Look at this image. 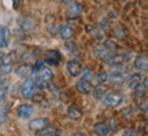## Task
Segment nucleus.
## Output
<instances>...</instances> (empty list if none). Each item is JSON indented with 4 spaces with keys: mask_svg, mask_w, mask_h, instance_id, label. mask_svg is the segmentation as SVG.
Segmentation results:
<instances>
[{
    "mask_svg": "<svg viewBox=\"0 0 148 136\" xmlns=\"http://www.w3.org/2000/svg\"><path fill=\"white\" fill-rule=\"evenodd\" d=\"M36 84H34V79L33 77H27L25 79V81L22 83L21 87V94L25 99H32V96L36 94Z\"/></svg>",
    "mask_w": 148,
    "mask_h": 136,
    "instance_id": "obj_1",
    "label": "nucleus"
},
{
    "mask_svg": "<svg viewBox=\"0 0 148 136\" xmlns=\"http://www.w3.org/2000/svg\"><path fill=\"white\" fill-rule=\"evenodd\" d=\"M123 100V96L118 92H108V94L103 95V103L108 107H116L119 106Z\"/></svg>",
    "mask_w": 148,
    "mask_h": 136,
    "instance_id": "obj_2",
    "label": "nucleus"
},
{
    "mask_svg": "<svg viewBox=\"0 0 148 136\" xmlns=\"http://www.w3.org/2000/svg\"><path fill=\"white\" fill-rule=\"evenodd\" d=\"M127 57H129V54H118V55H115V54H111L110 57L106 59V62L108 63L110 66L115 68V66H121V65H123V63L126 62Z\"/></svg>",
    "mask_w": 148,
    "mask_h": 136,
    "instance_id": "obj_3",
    "label": "nucleus"
},
{
    "mask_svg": "<svg viewBox=\"0 0 148 136\" xmlns=\"http://www.w3.org/2000/svg\"><path fill=\"white\" fill-rule=\"evenodd\" d=\"M126 77V69L123 66H115V69L111 72L110 74H107V80L110 81H122Z\"/></svg>",
    "mask_w": 148,
    "mask_h": 136,
    "instance_id": "obj_4",
    "label": "nucleus"
},
{
    "mask_svg": "<svg viewBox=\"0 0 148 136\" xmlns=\"http://www.w3.org/2000/svg\"><path fill=\"white\" fill-rule=\"evenodd\" d=\"M29 128L34 132H42L44 129L48 128V120L47 118H33L30 122H29Z\"/></svg>",
    "mask_w": 148,
    "mask_h": 136,
    "instance_id": "obj_5",
    "label": "nucleus"
},
{
    "mask_svg": "<svg viewBox=\"0 0 148 136\" xmlns=\"http://www.w3.org/2000/svg\"><path fill=\"white\" fill-rule=\"evenodd\" d=\"M33 68L32 65H29V63H22L19 66H16L15 69V74L18 77H21V79H27V77H30V74L33 73Z\"/></svg>",
    "mask_w": 148,
    "mask_h": 136,
    "instance_id": "obj_6",
    "label": "nucleus"
},
{
    "mask_svg": "<svg viewBox=\"0 0 148 136\" xmlns=\"http://www.w3.org/2000/svg\"><path fill=\"white\" fill-rule=\"evenodd\" d=\"M66 69H67V72H69L70 76H73V77H77L79 74L82 73V66H81V63L78 61H69L67 65H66Z\"/></svg>",
    "mask_w": 148,
    "mask_h": 136,
    "instance_id": "obj_7",
    "label": "nucleus"
},
{
    "mask_svg": "<svg viewBox=\"0 0 148 136\" xmlns=\"http://www.w3.org/2000/svg\"><path fill=\"white\" fill-rule=\"evenodd\" d=\"M59 35H60V37H62L63 40L67 41V40H70V39L73 37L74 29L70 26V23L63 22V23H60V26H59Z\"/></svg>",
    "mask_w": 148,
    "mask_h": 136,
    "instance_id": "obj_8",
    "label": "nucleus"
},
{
    "mask_svg": "<svg viewBox=\"0 0 148 136\" xmlns=\"http://www.w3.org/2000/svg\"><path fill=\"white\" fill-rule=\"evenodd\" d=\"M134 69L138 72H147L148 69V59L145 55H138L134 58Z\"/></svg>",
    "mask_w": 148,
    "mask_h": 136,
    "instance_id": "obj_9",
    "label": "nucleus"
},
{
    "mask_svg": "<svg viewBox=\"0 0 148 136\" xmlns=\"http://www.w3.org/2000/svg\"><path fill=\"white\" fill-rule=\"evenodd\" d=\"M77 89H78L81 94H90L93 91V85H92V83H90L89 80L79 79L77 81Z\"/></svg>",
    "mask_w": 148,
    "mask_h": 136,
    "instance_id": "obj_10",
    "label": "nucleus"
},
{
    "mask_svg": "<svg viewBox=\"0 0 148 136\" xmlns=\"http://www.w3.org/2000/svg\"><path fill=\"white\" fill-rule=\"evenodd\" d=\"M33 111V106L30 105H21L18 109H16V115L19 117V118H29V117H32Z\"/></svg>",
    "mask_w": 148,
    "mask_h": 136,
    "instance_id": "obj_11",
    "label": "nucleus"
},
{
    "mask_svg": "<svg viewBox=\"0 0 148 136\" xmlns=\"http://www.w3.org/2000/svg\"><path fill=\"white\" fill-rule=\"evenodd\" d=\"M10 37H11V32L7 26H1L0 28V47L5 48L10 43Z\"/></svg>",
    "mask_w": 148,
    "mask_h": 136,
    "instance_id": "obj_12",
    "label": "nucleus"
},
{
    "mask_svg": "<svg viewBox=\"0 0 148 136\" xmlns=\"http://www.w3.org/2000/svg\"><path fill=\"white\" fill-rule=\"evenodd\" d=\"M144 81V77H141L140 73H134V74H130L129 79H127V87L130 89H136L140 85V84Z\"/></svg>",
    "mask_w": 148,
    "mask_h": 136,
    "instance_id": "obj_13",
    "label": "nucleus"
},
{
    "mask_svg": "<svg viewBox=\"0 0 148 136\" xmlns=\"http://www.w3.org/2000/svg\"><path fill=\"white\" fill-rule=\"evenodd\" d=\"M12 62H14V54H5L3 57V63H1V68L4 73H10L12 70Z\"/></svg>",
    "mask_w": 148,
    "mask_h": 136,
    "instance_id": "obj_14",
    "label": "nucleus"
},
{
    "mask_svg": "<svg viewBox=\"0 0 148 136\" xmlns=\"http://www.w3.org/2000/svg\"><path fill=\"white\" fill-rule=\"evenodd\" d=\"M45 28H47L49 35L53 36L56 33V19H55V17L52 14H48L47 18H45Z\"/></svg>",
    "mask_w": 148,
    "mask_h": 136,
    "instance_id": "obj_15",
    "label": "nucleus"
},
{
    "mask_svg": "<svg viewBox=\"0 0 148 136\" xmlns=\"http://www.w3.org/2000/svg\"><path fill=\"white\" fill-rule=\"evenodd\" d=\"M67 117H69L70 120L77 121L82 117V111H81V109H79L78 106L71 105V106H69V109H67Z\"/></svg>",
    "mask_w": 148,
    "mask_h": 136,
    "instance_id": "obj_16",
    "label": "nucleus"
},
{
    "mask_svg": "<svg viewBox=\"0 0 148 136\" xmlns=\"http://www.w3.org/2000/svg\"><path fill=\"white\" fill-rule=\"evenodd\" d=\"M93 132H95L96 136H107L110 133V128L104 122H97L93 126Z\"/></svg>",
    "mask_w": 148,
    "mask_h": 136,
    "instance_id": "obj_17",
    "label": "nucleus"
},
{
    "mask_svg": "<svg viewBox=\"0 0 148 136\" xmlns=\"http://www.w3.org/2000/svg\"><path fill=\"white\" fill-rule=\"evenodd\" d=\"M53 77V73L52 70L49 68H45V66H42L40 69V72H38V79H41L42 81H45V83H49Z\"/></svg>",
    "mask_w": 148,
    "mask_h": 136,
    "instance_id": "obj_18",
    "label": "nucleus"
},
{
    "mask_svg": "<svg viewBox=\"0 0 148 136\" xmlns=\"http://www.w3.org/2000/svg\"><path fill=\"white\" fill-rule=\"evenodd\" d=\"M67 14H69L70 18H75V17H78L79 14H81V7H79V4H77V3H73V4L70 6L69 11H67Z\"/></svg>",
    "mask_w": 148,
    "mask_h": 136,
    "instance_id": "obj_19",
    "label": "nucleus"
},
{
    "mask_svg": "<svg viewBox=\"0 0 148 136\" xmlns=\"http://www.w3.org/2000/svg\"><path fill=\"white\" fill-rule=\"evenodd\" d=\"M7 91H8V80L0 81V100L4 99V96L7 95Z\"/></svg>",
    "mask_w": 148,
    "mask_h": 136,
    "instance_id": "obj_20",
    "label": "nucleus"
},
{
    "mask_svg": "<svg viewBox=\"0 0 148 136\" xmlns=\"http://www.w3.org/2000/svg\"><path fill=\"white\" fill-rule=\"evenodd\" d=\"M7 113H8V107L5 105H1L0 106V122H3L7 117Z\"/></svg>",
    "mask_w": 148,
    "mask_h": 136,
    "instance_id": "obj_21",
    "label": "nucleus"
},
{
    "mask_svg": "<svg viewBox=\"0 0 148 136\" xmlns=\"http://www.w3.org/2000/svg\"><path fill=\"white\" fill-rule=\"evenodd\" d=\"M104 94H106V92H104V87H103V85H99V87H96L95 88V94L93 95H95L96 99H100Z\"/></svg>",
    "mask_w": 148,
    "mask_h": 136,
    "instance_id": "obj_22",
    "label": "nucleus"
},
{
    "mask_svg": "<svg viewBox=\"0 0 148 136\" xmlns=\"http://www.w3.org/2000/svg\"><path fill=\"white\" fill-rule=\"evenodd\" d=\"M106 81H107V73L101 72V73L97 76V84H99V85H103Z\"/></svg>",
    "mask_w": 148,
    "mask_h": 136,
    "instance_id": "obj_23",
    "label": "nucleus"
},
{
    "mask_svg": "<svg viewBox=\"0 0 148 136\" xmlns=\"http://www.w3.org/2000/svg\"><path fill=\"white\" fill-rule=\"evenodd\" d=\"M34 84H36V88L37 89H42V88H45V84H47V83L37 77V79H34Z\"/></svg>",
    "mask_w": 148,
    "mask_h": 136,
    "instance_id": "obj_24",
    "label": "nucleus"
},
{
    "mask_svg": "<svg viewBox=\"0 0 148 136\" xmlns=\"http://www.w3.org/2000/svg\"><path fill=\"white\" fill-rule=\"evenodd\" d=\"M82 70H84V69H82ZM92 76H93V73L90 72L89 69H85V70H84V76H82V79H84V80H89V81H90V79H92Z\"/></svg>",
    "mask_w": 148,
    "mask_h": 136,
    "instance_id": "obj_25",
    "label": "nucleus"
},
{
    "mask_svg": "<svg viewBox=\"0 0 148 136\" xmlns=\"http://www.w3.org/2000/svg\"><path fill=\"white\" fill-rule=\"evenodd\" d=\"M123 136H137V135H136L134 129H126V131L123 132Z\"/></svg>",
    "mask_w": 148,
    "mask_h": 136,
    "instance_id": "obj_26",
    "label": "nucleus"
},
{
    "mask_svg": "<svg viewBox=\"0 0 148 136\" xmlns=\"http://www.w3.org/2000/svg\"><path fill=\"white\" fill-rule=\"evenodd\" d=\"M40 136H60V135L56 133V132H53V131H49V132H41Z\"/></svg>",
    "mask_w": 148,
    "mask_h": 136,
    "instance_id": "obj_27",
    "label": "nucleus"
},
{
    "mask_svg": "<svg viewBox=\"0 0 148 136\" xmlns=\"http://www.w3.org/2000/svg\"><path fill=\"white\" fill-rule=\"evenodd\" d=\"M71 136H86V133H84V132H81V131H77V132H74Z\"/></svg>",
    "mask_w": 148,
    "mask_h": 136,
    "instance_id": "obj_28",
    "label": "nucleus"
},
{
    "mask_svg": "<svg viewBox=\"0 0 148 136\" xmlns=\"http://www.w3.org/2000/svg\"><path fill=\"white\" fill-rule=\"evenodd\" d=\"M111 126H112V131H115L116 129V125H115V120L111 121Z\"/></svg>",
    "mask_w": 148,
    "mask_h": 136,
    "instance_id": "obj_29",
    "label": "nucleus"
},
{
    "mask_svg": "<svg viewBox=\"0 0 148 136\" xmlns=\"http://www.w3.org/2000/svg\"><path fill=\"white\" fill-rule=\"evenodd\" d=\"M3 57H4V54L0 52V66H1V63H3Z\"/></svg>",
    "mask_w": 148,
    "mask_h": 136,
    "instance_id": "obj_30",
    "label": "nucleus"
},
{
    "mask_svg": "<svg viewBox=\"0 0 148 136\" xmlns=\"http://www.w3.org/2000/svg\"><path fill=\"white\" fill-rule=\"evenodd\" d=\"M62 1H63V3H71L73 0H62Z\"/></svg>",
    "mask_w": 148,
    "mask_h": 136,
    "instance_id": "obj_31",
    "label": "nucleus"
},
{
    "mask_svg": "<svg viewBox=\"0 0 148 136\" xmlns=\"http://www.w3.org/2000/svg\"><path fill=\"white\" fill-rule=\"evenodd\" d=\"M19 1H21V0H14V3H15V4H18Z\"/></svg>",
    "mask_w": 148,
    "mask_h": 136,
    "instance_id": "obj_32",
    "label": "nucleus"
}]
</instances>
